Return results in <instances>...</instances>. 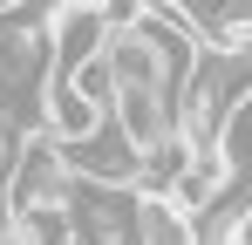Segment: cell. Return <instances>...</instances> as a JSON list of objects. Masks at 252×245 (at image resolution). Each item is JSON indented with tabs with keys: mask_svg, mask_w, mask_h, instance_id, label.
Segmentation results:
<instances>
[{
	"mask_svg": "<svg viewBox=\"0 0 252 245\" xmlns=\"http://www.w3.org/2000/svg\"><path fill=\"white\" fill-rule=\"evenodd\" d=\"M198 245H232V239H225V232H205V239H198Z\"/></svg>",
	"mask_w": 252,
	"mask_h": 245,
	"instance_id": "8fae6325",
	"label": "cell"
},
{
	"mask_svg": "<svg viewBox=\"0 0 252 245\" xmlns=\"http://www.w3.org/2000/svg\"><path fill=\"white\" fill-rule=\"evenodd\" d=\"M7 225H14L28 245H75V218H68V204H34V211H14Z\"/></svg>",
	"mask_w": 252,
	"mask_h": 245,
	"instance_id": "52a82bcc",
	"label": "cell"
},
{
	"mask_svg": "<svg viewBox=\"0 0 252 245\" xmlns=\"http://www.w3.org/2000/svg\"><path fill=\"white\" fill-rule=\"evenodd\" d=\"M225 239H232V245H252V204L232 218V225H225Z\"/></svg>",
	"mask_w": 252,
	"mask_h": 245,
	"instance_id": "ba28073f",
	"label": "cell"
},
{
	"mask_svg": "<svg viewBox=\"0 0 252 245\" xmlns=\"http://www.w3.org/2000/svg\"><path fill=\"white\" fill-rule=\"evenodd\" d=\"M198 218L170 198H136V239L129 245H198Z\"/></svg>",
	"mask_w": 252,
	"mask_h": 245,
	"instance_id": "5b68a950",
	"label": "cell"
},
{
	"mask_svg": "<svg viewBox=\"0 0 252 245\" xmlns=\"http://www.w3.org/2000/svg\"><path fill=\"white\" fill-rule=\"evenodd\" d=\"M218 157H225V170H232V184L252 191V95L218 122Z\"/></svg>",
	"mask_w": 252,
	"mask_h": 245,
	"instance_id": "8992f818",
	"label": "cell"
},
{
	"mask_svg": "<svg viewBox=\"0 0 252 245\" xmlns=\"http://www.w3.org/2000/svg\"><path fill=\"white\" fill-rule=\"evenodd\" d=\"M75 198V170L62 157V143L55 136H21V150H14V170H7V218L14 211H34V204H68Z\"/></svg>",
	"mask_w": 252,
	"mask_h": 245,
	"instance_id": "6da1fadb",
	"label": "cell"
},
{
	"mask_svg": "<svg viewBox=\"0 0 252 245\" xmlns=\"http://www.w3.org/2000/svg\"><path fill=\"white\" fill-rule=\"evenodd\" d=\"M109 41H116V21H109V7H55L48 14V55H55V75L48 82H75L82 68H95L102 55H109Z\"/></svg>",
	"mask_w": 252,
	"mask_h": 245,
	"instance_id": "7a4b0ae2",
	"label": "cell"
},
{
	"mask_svg": "<svg viewBox=\"0 0 252 245\" xmlns=\"http://www.w3.org/2000/svg\"><path fill=\"white\" fill-rule=\"evenodd\" d=\"M0 245H28V239H21V232H14V225H0Z\"/></svg>",
	"mask_w": 252,
	"mask_h": 245,
	"instance_id": "30bf717a",
	"label": "cell"
},
{
	"mask_svg": "<svg viewBox=\"0 0 252 245\" xmlns=\"http://www.w3.org/2000/svg\"><path fill=\"white\" fill-rule=\"evenodd\" d=\"M102 122H109V116L89 102L75 82H48V89H41V122H34V129L55 136L62 150H75V143H89V136H102Z\"/></svg>",
	"mask_w": 252,
	"mask_h": 245,
	"instance_id": "3957f363",
	"label": "cell"
},
{
	"mask_svg": "<svg viewBox=\"0 0 252 245\" xmlns=\"http://www.w3.org/2000/svg\"><path fill=\"white\" fill-rule=\"evenodd\" d=\"M14 150H21V136H14V129H0V177L14 170Z\"/></svg>",
	"mask_w": 252,
	"mask_h": 245,
	"instance_id": "9c48e42d",
	"label": "cell"
},
{
	"mask_svg": "<svg viewBox=\"0 0 252 245\" xmlns=\"http://www.w3.org/2000/svg\"><path fill=\"white\" fill-rule=\"evenodd\" d=\"M191 143L184 136H164L157 150H143L136 157V198H177L184 191V177H191Z\"/></svg>",
	"mask_w": 252,
	"mask_h": 245,
	"instance_id": "277c9868",
	"label": "cell"
}]
</instances>
